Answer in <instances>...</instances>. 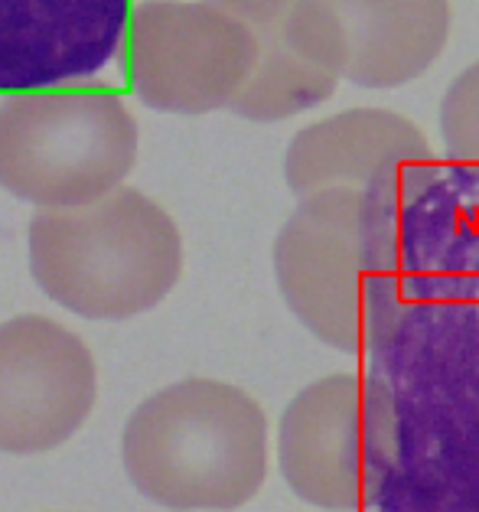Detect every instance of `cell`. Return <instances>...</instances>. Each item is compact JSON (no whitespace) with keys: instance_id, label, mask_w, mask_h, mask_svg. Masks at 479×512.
I'll list each match as a JSON object with an SVG mask.
<instances>
[{"instance_id":"cell-1","label":"cell","mask_w":479,"mask_h":512,"mask_svg":"<svg viewBox=\"0 0 479 512\" xmlns=\"http://www.w3.org/2000/svg\"><path fill=\"white\" fill-rule=\"evenodd\" d=\"M121 451L131 483L150 503L229 512L268 477V418L229 382L186 379L134 408Z\"/></svg>"},{"instance_id":"cell-2","label":"cell","mask_w":479,"mask_h":512,"mask_svg":"<svg viewBox=\"0 0 479 512\" xmlns=\"http://www.w3.org/2000/svg\"><path fill=\"white\" fill-rule=\"evenodd\" d=\"M27 245L43 294L88 320H128L154 310L183 274L176 222L131 186L88 206L36 212Z\"/></svg>"},{"instance_id":"cell-3","label":"cell","mask_w":479,"mask_h":512,"mask_svg":"<svg viewBox=\"0 0 479 512\" xmlns=\"http://www.w3.org/2000/svg\"><path fill=\"white\" fill-rule=\"evenodd\" d=\"M137 164V121L108 89H46L0 102V186L40 209L115 193Z\"/></svg>"},{"instance_id":"cell-4","label":"cell","mask_w":479,"mask_h":512,"mask_svg":"<svg viewBox=\"0 0 479 512\" xmlns=\"http://www.w3.org/2000/svg\"><path fill=\"white\" fill-rule=\"evenodd\" d=\"M359 248L401 307L427 284L479 268V177L457 164L414 160L359 190Z\"/></svg>"},{"instance_id":"cell-5","label":"cell","mask_w":479,"mask_h":512,"mask_svg":"<svg viewBox=\"0 0 479 512\" xmlns=\"http://www.w3.org/2000/svg\"><path fill=\"white\" fill-rule=\"evenodd\" d=\"M274 278L287 307L326 346L369 353L408 307L375 278L359 248V190L300 196L274 239Z\"/></svg>"},{"instance_id":"cell-6","label":"cell","mask_w":479,"mask_h":512,"mask_svg":"<svg viewBox=\"0 0 479 512\" xmlns=\"http://www.w3.org/2000/svg\"><path fill=\"white\" fill-rule=\"evenodd\" d=\"M277 457L304 503L333 512L369 509L398 457L392 389L356 372L317 379L284 408Z\"/></svg>"},{"instance_id":"cell-7","label":"cell","mask_w":479,"mask_h":512,"mask_svg":"<svg viewBox=\"0 0 479 512\" xmlns=\"http://www.w3.org/2000/svg\"><path fill=\"white\" fill-rule=\"evenodd\" d=\"M128 33L131 89L163 115L229 108L255 56L248 27L216 0H144Z\"/></svg>"},{"instance_id":"cell-8","label":"cell","mask_w":479,"mask_h":512,"mask_svg":"<svg viewBox=\"0 0 479 512\" xmlns=\"http://www.w3.org/2000/svg\"><path fill=\"white\" fill-rule=\"evenodd\" d=\"M92 405L95 359L79 336L40 314L0 323V451H53Z\"/></svg>"},{"instance_id":"cell-9","label":"cell","mask_w":479,"mask_h":512,"mask_svg":"<svg viewBox=\"0 0 479 512\" xmlns=\"http://www.w3.org/2000/svg\"><path fill=\"white\" fill-rule=\"evenodd\" d=\"M245 23L255 43L251 72L229 111L274 124L330 102L346 49L320 0H216Z\"/></svg>"},{"instance_id":"cell-10","label":"cell","mask_w":479,"mask_h":512,"mask_svg":"<svg viewBox=\"0 0 479 512\" xmlns=\"http://www.w3.org/2000/svg\"><path fill=\"white\" fill-rule=\"evenodd\" d=\"M131 0H0V92L69 89L121 53Z\"/></svg>"},{"instance_id":"cell-11","label":"cell","mask_w":479,"mask_h":512,"mask_svg":"<svg viewBox=\"0 0 479 512\" xmlns=\"http://www.w3.org/2000/svg\"><path fill=\"white\" fill-rule=\"evenodd\" d=\"M427 137L414 121L385 108H349L297 131L284 157L291 193L365 190L401 164L431 160Z\"/></svg>"},{"instance_id":"cell-12","label":"cell","mask_w":479,"mask_h":512,"mask_svg":"<svg viewBox=\"0 0 479 512\" xmlns=\"http://www.w3.org/2000/svg\"><path fill=\"white\" fill-rule=\"evenodd\" d=\"M346 49L343 79L398 89L434 66L450 36V0H320Z\"/></svg>"},{"instance_id":"cell-13","label":"cell","mask_w":479,"mask_h":512,"mask_svg":"<svg viewBox=\"0 0 479 512\" xmlns=\"http://www.w3.org/2000/svg\"><path fill=\"white\" fill-rule=\"evenodd\" d=\"M444 160L473 170L479 177V62L463 69L440 102Z\"/></svg>"}]
</instances>
